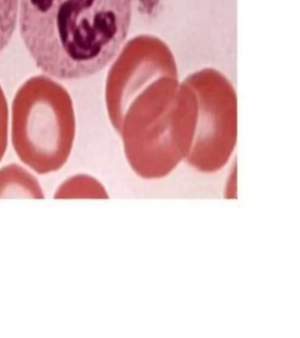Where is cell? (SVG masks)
Returning <instances> with one entry per match:
<instances>
[{"label":"cell","instance_id":"cell-1","mask_svg":"<svg viewBox=\"0 0 300 338\" xmlns=\"http://www.w3.org/2000/svg\"><path fill=\"white\" fill-rule=\"evenodd\" d=\"M132 0H20L21 38L39 69L59 79L101 72L123 45Z\"/></svg>","mask_w":300,"mask_h":338},{"label":"cell","instance_id":"cell-2","mask_svg":"<svg viewBox=\"0 0 300 338\" xmlns=\"http://www.w3.org/2000/svg\"><path fill=\"white\" fill-rule=\"evenodd\" d=\"M75 134L72 101L61 84L37 75L19 88L11 107V143L27 167L40 175L60 170L71 156Z\"/></svg>","mask_w":300,"mask_h":338},{"label":"cell","instance_id":"cell-3","mask_svg":"<svg viewBox=\"0 0 300 338\" xmlns=\"http://www.w3.org/2000/svg\"><path fill=\"white\" fill-rule=\"evenodd\" d=\"M35 173L21 165L11 163L0 168V199H44V188Z\"/></svg>","mask_w":300,"mask_h":338},{"label":"cell","instance_id":"cell-4","mask_svg":"<svg viewBox=\"0 0 300 338\" xmlns=\"http://www.w3.org/2000/svg\"><path fill=\"white\" fill-rule=\"evenodd\" d=\"M53 197L58 200L107 199L109 194L105 185L88 174H75L64 179L56 188Z\"/></svg>","mask_w":300,"mask_h":338},{"label":"cell","instance_id":"cell-5","mask_svg":"<svg viewBox=\"0 0 300 338\" xmlns=\"http://www.w3.org/2000/svg\"><path fill=\"white\" fill-rule=\"evenodd\" d=\"M20 0H0V53L10 42L16 28Z\"/></svg>","mask_w":300,"mask_h":338},{"label":"cell","instance_id":"cell-6","mask_svg":"<svg viewBox=\"0 0 300 338\" xmlns=\"http://www.w3.org/2000/svg\"><path fill=\"white\" fill-rule=\"evenodd\" d=\"M8 145V106L0 85V161L3 159Z\"/></svg>","mask_w":300,"mask_h":338}]
</instances>
